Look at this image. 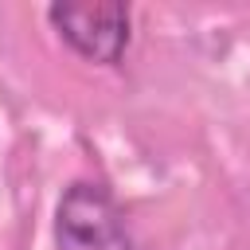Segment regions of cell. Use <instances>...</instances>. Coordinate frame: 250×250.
Returning a JSON list of instances; mask_svg holds the SVG:
<instances>
[{
    "label": "cell",
    "instance_id": "7a4b0ae2",
    "mask_svg": "<svg viewBox=\"0 0 250 250\" xmlns=\"http://www.w3.org/2000/svg\"><path fill=\"white\" fill-rule=\"evenodd\" d=\"M59 39L98 66H117L129 47V4L121 0H62L47 8Z\"/></svg>",
    "mask_w": 250,
    "mask_h": 250
},
{
    "label": "cell",
    "instance_id": "6da1fadb",
    "mask_svg": "<svg viewBox=\"0 0 250 250\" xmlns=\"http://www.w3.org/2000/svg\"><path fill=\"white\" fill-rule=\"evenodd\" d=\"M55 246L59 250H137L125 230L121 207L98 180H74L55 207Z\"/></svg>",
    "mask_w": 250,
    "mask_h": 250
}]
</instances>
